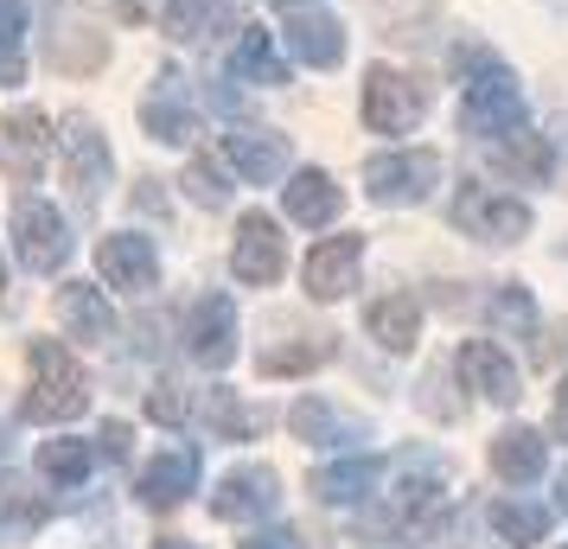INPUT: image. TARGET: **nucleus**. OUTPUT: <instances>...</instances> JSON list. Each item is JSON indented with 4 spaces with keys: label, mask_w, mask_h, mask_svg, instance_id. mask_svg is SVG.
I'll return each mask as SVG.
<instances>
[{
    "label": "nucleus",
    "mask_w": 568,
    "mask_h": 549,
    "mask_svg": "<svg viewBox=\"0 0 568 549\" xmlns=\"http://www.w3.org/2000/svg\"><path fill=\"white\" fill-rule=\"evenodd\" d=\"M454 83H460V129L479 134V141H498V134L524 129V90H517L511 64L479 45V39H460L454 45Z\"/></svg>",
    "instance_id": "nucleus-1"
},
{
    "label": "nucleus",
    "mask_w": 568,
    "mask_h": 549,
    "mask_svg": "<svg viewBox=\"0 0 568 549\" xmlns=\"http://www.w3.org/2000/svg\"><path fill=\"white\" fill-rule=\"evenodd\" d=\"M27 358H32V390L20 403L27 421H78L90 409V377H83V365L58 339H32Z\"/></svg>",
    "instance_id": "nucleus-2"
},
{
    "label": "nucleus",
    "mask_w": 568,
    "mask_h": 549,
    "mask_svg": "<svg viewBox=\"0 0 568 549\" xmlns=\"http://www.w3.org/2000/svg\"><path fill=\"white\" fill-rule=\"evenodd\" d=\"M364 129L371 134H409L422 129V115H428V83L409 78V71H396V64H371L364 71Z\"/></svg>",
    "instance_id": "nucleus-3"
},
{
    "label": "nucleus",
    "mask_w": 568,
    "mask_h": 549,
    "mask_svg": "<svg viewBox=\"0 0 568 549\" xmlns=\"http://www.w3.org/2000/svg\"><path fill=\"white\" fill-rule=\"evenodd\" d=\"M447 217L473 243H524L530 236V205L511 199V192H498V185H479V180H466L454 192V211Z\"/></svg>",
    "instance_id": "nucleus-4"
},
{
    "label": "nucleus",
    "mask_w": 568,
    "mask_h": 549,
    "mask_svg": "<svg viewBox=\"0 0 568 549\" xmlns=\"http://www.w3.org/2000/svg\"><path fill=\"white\" fill-rule=\"evenodd\" d=\"M109 173H115V154H109L103 129L90 115H64V185H71V205L97 211L109 192Z\"/></svg>",
    "instance_id": "nucleus-5"
},
{
    "label": "nucleus",
    "mask_w": 568,
    "mask_h": 549,
    "mask_svg": "<svg viewBox=\"0 0 568 549\" xmlns=\"http://www.w3.org/2000/svg\"><path fill=\"white\" fill-rule=\"evenodd\" d=\"M13 250H20V268H27V275H58L78 243L64 231V211L58 205L20 199V205H13Z\"/></svg>",
    "instance_id": "nucleus-6"
},
{
    "label": "nucleus",
    "mask_w": 568,
    "mask_h": 549,
    "mask_svg": "<svg viewBox=\"0 0 568 549\" xmlns=\"http://www.w3.org/2000/svg\"><path fill=\"white\" fill-rule=\"evenodd\" d=\"M440 185V154L435 148H403V154L364 160V192L377 205H422Z\"/></svg>",
    "instance_id": "nucleus-7"
},
{
    "label": "nucleus",
    "mask_w": 568,
    "mask_h": 549,
    "mask_svg": "<svg viewBox=\"0 0 568 549\" xmlns=\"http://www.w3.org/2000/svg\"><path fill=\"white\" fill-rule=\"evenodd\" d=\"M282 7V27H287V45L307 71H333L345 58V27L326 0H275Z\"/></svg>",
    "instance_id": "nucleus-8"
},
{
    "label": "nucleus",
    "mask_w": 568,
    "mask_h": 549,
    "mask_svg": "<svg viewBox=\"0 0 568 549\" xmlns=\"http://www.w3.org/2000/svg\"><path fill=\"white\" fill-rule=\"evenodd\" d=\"M287 268V243H282V224L268 211H250L236 224V243H231V275L250 282V288H275Z\"/></svg>",
    "instance_id": "nucleus-9"
},
{
    "label": "nucleus",
    "mask_w": 568,
    "mask_h": 549,
    "mask_svg": "<svg viewBox=\"0 0 568 549\" xmlns=\"http://www.w3.org/2000/svg\"><path fill=\"white\" fill-rule=\"evenodd\" d=\"M141 129L166 141V148H185L192 134H199V103H192V90L173 64H160L154 83H148V96H141Z\"/></svg>",
    "instance_id": "nucleus-10"
},
{
    "label": "nucleus",
    "mask_w": 568,
    "mask_h": 549,
    "mask_svg": "<svg viewBox=\"0 0 568 549\" xmlns=\"http://www.w3.org/2000/svg\"><path fill=\"white\" fill-rule=\"evenodd\" d=\"M45 32H52V39H45V64L64 71V78H97V71L109 64V39L83 20L71 0H64V13H58Z\"/></svg>",
    "instance_id": "nucleus-11"
},
{
    "label": "nucleus",
    "mask_w": 568,
    "mask_h": 549,
    "mask_svg": "<svg viewBox=\"0 0 568 549\" xmlns=\"http://www.w3.org/2000/svg\"><path fill=\"white\" fill-rule=\"evenodd\" d=\"M45 148H52L45 109H13V115H0V173L13 185H32L45 173Z\"/></svg>",
    "instance_id": "nucleus-12"
},
{
    "label": "nucleus",
    "mask_w": 568,
    "mask_h": 549,
    "mask_svg": "<svg viewBox=\"0 0 568 549\" xmlns=\"http://www.w3.org/2000/svg\"><path fill=\"white\" fill-rule=\"evenodd\" d=\"M185 352L205 370H224L236 358V307L231 294H199V307L185 314Z\"/></svg>",
    "instance_id": "nucleus-13"
},
{
    "label": "nucleus",
    "mask_w": 568,
    "mask_h": 549,
    "mask_svg": "<svg viewBox=\"0 0 568 549\" xmlns=\"http://www.w3.org/2000/svg\"><path fill=\"white\" fill-rule=\"evenodd\" d=\"M192 492H199V447H166V454H154V460L141 467V479H134V498H141L148 511H173V505H185Z\"/></svg>",
    "instance_id": "nucleus-14"
},
{
    "label": "nucleus",
    "mask_w": 568,
    "mask_h": 549,
    "mask_svg": "<svg viewBox=\"0 0 568 549\" xmlns=\"http://www.w3.org/2000/svg\"><path fill=\"white\" fill-rule=\"evenodd\" d=\"M250 20V0H166L160 32H173L180 45H211L217 32H236Z\"/></svg>",
    "instance_id": "nucleus-15"
},
{
    "label": "nucleus",
    "mask_w": 568,
    "mask_h": 549,
    "mask_svg": "<svg viewBox=\"0 0 568 549\" xmlns=\"http://www.w3.org/2000/svg\"><path fill=\"white\" fill-rule=\"evenodd\" d=\"M97 275H103L109 288H122V294H148L160 282L154 243H148V236H134V231L103 236V243H97Z\"/></svg>",
    "instance_id": "nucleus-16"
},
{
    "label": "nucleus",
    "mask_w": 568,
    "mask_h": 549,
    "mask_svg": "<svg viewBox=\"0 0 568 549\" xmlns=\"http://www.w3.org/2000/svg\"><path fill=\"white\" fill-rule=\"evenodd\" d=\"M275 505H282V472L275 467H236V472H224V486L211 492V511L224 523L268 518Z\"/></svg>",
    "instance_id": "nucleus-17"
},
{
    "label": "nucleus",
    "mask_w": 568,
    "mask_h": 549,
    "mask_svg": "<svg viewBox=\"0 0 568 549\" xmlns=\"http://www.w3.org/2000/svg\"><path fill=\"white\" fill-rule=\"evenodd\" d=\"M454 370H460L466 390L486 396V403H505V409H511L517 396H524V390H517V365L491 339H466L460 352H454Z\"/></svg>",
    "instance_id": "nucleus-18"
},
{
    "label": "nucleus",
    "mask_w": 568,
    "mask_h": 549,
    "mask_svg": "<svg viewBox=\"0 0 568 549\" xmlns=\"http://www.w3.org/2000/svg\"><path fill=\"white\" fill-rule=\"evenodd\" d=\"M358 262H364V236H326L320 250L307 256V268H301V282H307L313 301H338V294H352V282H358Z\"/></svg>",
    "instance_id": "nucleus-19"
},
{
    "label": "nucleus",
    "mask_w": 568,
    "mask_h": 549,
    "mask_svg": "<svg viewBox=\"0 0 568 549\" xmlns=\"http://www.w3.org/2000/svg\"><path fill=\"white\" fill-rule=\"evenodd\" d=\"M491 160L505 180H524V185H549L556 180V141L549 134H530V129H511L491 141Z\"/></svg>",
    "instance_id": "nucleus-20"
},
{
    "label": "nucleus",
    "mask_w": 568,
    "mask_h": 549,
    "mask_svg": "<svg viewBox=\"0 0 568 549\" xmlns=\"http://www.w3.org/2000/svg\"><path fill=\"white\" fill-rule=\"evenodd\" d=\"M282 205H287V217H294L301 231H326L338 211H345V192L333 185V173H320V166H301V173L287 180Z\"/></svg>",
    "instance_id": "nucleus-21"
},
{
    "label": "nucleus",
    "mask_w": 568,
    "mask_h": 549,
    "mask_svg": "<svg viewBox=\"0 0 568 549\" xmlns=\"http://www.w3.org/2000/svg\"><path fill=\"white\" fill-rule=\"evenodd\" d=\"M224 154H231V166L243 173L250 185H275L287 173V134H275V129H236L231 141H224Z\"/></svg>",
    "instance_id": "nucleus-22"
},
{
    "label": "nucleus",
    "mask_w": 568,
    "mask_h": 549,
    "mask_svg": "<svg viewBox=\"0 0 568 549\" xmlns=\"http://www.w3.org/2000/svg\"><path fill=\"white\" fill-rule=\"evenodd\" d=\"M377 479H384V460H377V454H345V460L313 472L307 486H313L320 505H364V498L377 492Z\"/></svg>",
    "instance_id": "nucleus-23"
},
{
    "label": "nucleus",
    "mask_w": 568,
    "mask_h": 549,
    "mask_svg": "<svg viewBox=\"0 0 568 549\" xmlns=\"http://www.w3.org/2000/svg\"><path fill=\"white\" fill-rule=\"evenodd\" d=\"M364 333L384 345V352H415L422 339V301L415 294H384L364 307Z\"/></svg>",
    "instance_id": "nucleus-24"
},
{
    "label": "nucleus",
    "mask_w": 568,
    "mask_h": 549,
    "mask_svg": "<svg viewBox=\"0 0 568 549\" xmlns=\"http://www.w3.org/2000/svg\"><path fill=\"white\" fill-rule=\"evenodd\" d=\"M542 467H549V441H542L537 428H505V435L491 441V472H498V479L530 486V479H542Z\"/></svg>",
    "instance_id": "nucleus-25"
},
{
    "label": "nucleus",
    "mask_w": 568,
    "mask_h": 549,
    "mask_svg": "<svg viewBox=\"0 0 568 549\" xmlns=\"http://www.w3.org/2000/svg\"><path fill=\"white\" fill-rule=\"evenodd\" d=\"M294 435L307 447H352V435H364V421L333 409L326 396H301V403H294Z\"/></svg>",
    "instance_id": "nucleus-26"
},
{
    "label": "nucleus",
    "mask_w": 568,
    "mask_h": 549,
    "mask_svg": "<svg viewBox=\"0 0 568 549\" xmlns=\"http://www.w3.org/2000/svg\"><path fill=\"white\" fill-rule=\"evenodd\" d=\"M58 319H64V333H78V339H90V345L115 333V314H109V301L97 294V282L58 288Z\"/></svg>",
    "instance_id": "nucleus-27"
},
{
    "label": "nucleus",
    "mask_w": 568,
    "mask_h": 549,
    "mask_svg": "<svg viewBox=\"0 0 568 549\" xmlns=\"http://www.w3.org/2000/svg\"><path fill=\"white\" fill-rule=\"evenodd\" d=\"M231 78H236V83H268V90H275V83H287V64L275 58V39H268L262 27H250L243 39H236Z\"/></svg>",
    "instance_id": "nucleus-28"
},
{
    "label": "nucleus",
    "mask_w": 568,
    "mask_h": 549,
    "mask_svg": "<svg viewBox=\"0 0 568 549\" xmlns=\"http://www.w3.org/2000/svg\"><path fill=\"white\" fill-rule=\"evenodd\" d=\"M491 530L505 537V549H530V543L549 537V511L530 505V498H498V505H491Z\"/></svg>",
    "instance_id": "nucleus-29"
},
{
    "label": "nucleus",
    "mask_w": 568,
    "mask_h": 549,
    "mask_svg": "<svg viewBox=\"0 0 568 549\" xmlns=\"http://www.w3.org/2000/svg\"><path fill=\"white\" fill-rule=\"evenodd\" d=\"M333 358H338L333 333H313V339H301V345L262 352V377H301V370H320V365H333Z\"/></svg>",
    "instance_id": "nucleus-30"
},
{
    "label": "nucleus",
    "mask_w": 568,
    "mask_h": 549,
    "mask_svg": "<svg viewBox=\"0 0 568 549\" xmlns=\"http://www.w3.org/2000/svg\"><path fill=\"white\" fill-rule=\"evenodd\" d=\"M20 39H27V7L20 0H0V90H20V78H27Z\"/></svg>",
    "instance_id": "nucleus-31"
},
{
    "label": "nucleus",
    "mask_w": 568,
    "mask_h": 549,
    "mask_svg": "<svg viewBox=\"0 0 568 549\" xmlns=\"http://www.w3.org/2000/svg\"><path fill=\"white\" fill-rule=\"evenodd\" d=\"M90 467H97V447L90 441H45L39 447V472L58 479V486H78Z\"/></svg>",
    "instance_id": "nucleus-32"
},
{
    "label": "nucleus",
    "mask_w": 568,
    "mask_h": 549,
    "mask_svg": "<svg viewBox=\"0 0 568 549\" xmlns=\"http://www.w3.org/2000/svg\"><path fill=\"white\" fill-rule=\"evenodd\" d=\"M486 307H491V319H498L505 333H517V339H537V301H530V288H524V282H505Z\"/></svg>",
    "instance_id": "nucleus-33"
},
{
    "label": "nucleus",
    "mask_w": 568,
    "mask_h": 549,
    "mask_svg": "<svg viewBox=\"0 0 568 549\" xmlns=\"http://www.w3.org/2000/svg\"><path fill=\"white\" fill-rule=\"evenodd\" d=\"M185 199H199L205 211H224V205H231V180H224V166H217L211 154L185 160Z\"/></svg>",
    "instance_id": "nucleus-34"
},
{
    "label": "nucleus",
    "mask_w": 568,
    "mask_h": 549,
    "mask_svg": "<svg viewBox=\"0 0 568 549\" xmlns=\"http://www.w3.org/2000/svg\"><path fill=\"white\" fill-rule=\"evenodd\" d=\"M211 421H217V435H231V441H243V435H262L268 428V409H243L231 390H211Z\"/></svg>",
    "instance_id": "nucleus-35"
},
{
    "label": "nucleus",
    "mask_w": 568,
    "mask_h": 549,
    "mask_svg": "<svg viewBox=\"0 0 568 549\" xmlns=\"http://www.w3.org/2000/svg\"><path fill=\"white\" fill-rule=\"evenodd\" d=\"M148 416H154L160 428H180V421H185V396H180L173 377H160L154 390H148Z\"/></svg>",
    "instance_id": "nucleus-36"
},
{
    "label": "nucleus",
    "mask_w": 568,
    "mask_h": 549,
    "mask_svg": "<svg viewBox=\"0 0 568 549\" xmlns=\"http://www.w3.org/2000/svg\"><path fill=\"white\" fill-rule=\"evenodd\" d=\"M97 441H103V460H129V421L109 416L103 428H97Z\"/></svg>",
    "instance_id": "nucleus-37"
},
{
    "label": "nucleus",
    "mask_w": 568,
    "mask_h": 549,
    "mask_svg": "<svg viewBox=\"0 0 568 549\" xmlns=\"http://www.w3.org/2000/svg\"><path fill=\"white\" fill-rule=\"evenodd\" d=\"M236 549H307V543H301V530H256V537H243Z\"/></svg>",
    "instance_id": "nucleus-38"
},
{
    "label": "nucleus",
    "mask_w": 568,
    "mask_h": 549,
    "mask_svg": "<svg viewBox=\"0 0 568 549\" xmlns=\"http://www.w3.org/2000/svg\"><path fill=\"white\" fill-rule=\"evenodd\" d=\"M549 435L568 447V377L556 384V396H549Z\"/></svg>",
    "instance_id": "nucleus-39"
},
{
    "label": "nucleus",
    "mask_w": 568,
    "mask_h": 549,
    "mask_svg": "<svg viewBox=\"0 0 568 549\" xmlns=\"http://www.w3.org/2000/svg\"><path fill=\"white\" fill-rule=\"evenodd\" d=\"M134 211H154V217L166 211V199H160V180H141V185H134Z\"/></svg>",
    "instance_id": "nucleus-40"
},
{
    "label": "nucleus",
    "mask_w": 568,
    "mask_h": 549,
    "mask_svg": "<svg viewBox=\"0 0 568 549\" xmlns=\"http://www.w3.org/2000/svg\"><path fill=\"white\" fill-rule=\"evenodd\" d=\"M556 129H562V134H556V148H562V154H568V115H562V122H556Z\"/></svg>",
    "instance_id": "nucleus-41"
},
{
    "label": "nucleus",
    "mask_w": 568,
    "mask_h": 549,
    "mask_svg": "<svg viewBox=\"0 0 568 549\" xmlns=\"http://www.w3.org/2000/svg\"><path fill=\"white\" fill-rule=\"evenodd\" d=\"M556 498H562V511H568V472H562V479H556Z\"/></svg>",
    "instance_id": "nucleus-42"
},
{
    "label": "nucleus",
    "mask_w": 568,
    "mask_h": 549,
    "mask_svg": "<svg viewBox=\"0 0 568 549\" xmlns=\"http://www.w3.org/2000/svg\"><path fill=\"white\" fill-rule=\"evenodd\" d=\"M0 301H7V262H0Z\"/></svg>",
    "instance_id": "nucleus-43"
},
{
    "label": "nucleus",
    "mask_w": 568,
    "mask_h": 549,
    "mask_svg": "<svg viewBox=\"0 0 568 549\" xmlns=\"http://www.w3.org/2000/svg\"><path fill=\"white\" fill-rule=\"evenodd\" d=\"M160 549H192V543H160Z\"/></svg>",
    "instance_id": "nucleus-44"
}]
</instances>
